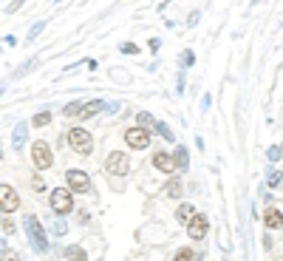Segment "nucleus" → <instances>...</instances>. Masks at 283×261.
<instances>
[{
	"instance_id": "nucleus-8",
	"label": "nucleus",
	"mask_w": 283,
	"mask_h": 261,
	"mask_svg": "<svg viewBox=\"0 0 283 261\" xmlns=\"http://www.w3.org/2000/svg\"><path fill=\"white\" fill-rule=\"evenodd\" d=\"M20 210V193L14 190L11 185H0V213H17Z\"/></svg>"
},
{
	"instance_id": "nucleus-39",
	"label": "nucleus",
	"mask_w": 283,
	"mask_h": 261,
	"mask_svg": "<svg viewBox=\"0 0 283 261\" xmlns=\"http://www.w3.org/2000/svg\"><path fill=\"white\" fill-rule=\"evenodd\" d=\"M167 3H170V0H164V3H161V9H164V6H167Z\"/></svg>"
},
{
	"instance_id": "nucleus-27",
	"label": "nucleus",
	"mask_w": 283,
	"mask_h": 261,
	"mask_svg": "<svg viewBox=\"0 0 283 261\" xmlns=\"http://www.w3.org/2000/svg\"><path fill=\"white\" fill-rule=\"evenodd\" d=\"M192 63H195V54H192L190 48H184V54H181V66H184V68H190Z\"/></svg>"
},
{
	"instance_id": "nucleus-13",
	"label": "nucleus",
	"mask_w": 283,
	"mask_h": 261,
	"mask_svg": "<svg viewBox=\"0 0 283 261\" xmlns=\"http://www.w3.org/2000/svg\"><path fill=\"white\" fill-rule=\"evenodd\" d=\"M105 111V100H91V102H82V111H79V119H91L96 113Z\"/></svg>"
},
{
	"instance_id": "nucleus-31",
	"label": "nucleus",
	"mask_w": 283,
	"mask_h": 261,
	"mask_svg": "<svg viewBox=\"0 0 283 261\" xmlns=\"http://www.w3.org/2000/svg\"><path fill=\"white\" fill-rule=\"evenodd\" d=\"M23 3H26V0H9V6H6V14H14V11L20 9Z\"/></svg>"
},
{
	"instance_id": "nucleus-4",
	"label": "nucleus",
	"mask_w": 283,
	"mask_h": 261,
	"mask_svg": "<svg viewBox=\"0 0 283 261\" xmlns=\"http://www.w3.org/2000/svg\"><path fill=\"white\" fill-rule=\"evenodd\" d=\"M68 145L77 150L79 156H91L94 153V136H91V131H85V128H71L68 131Z\"/></svg>"
},
{
	"instance_id": "nucleus-28",
	"label": "nucleus",
	"mask_w": 283,
	"mask_h": 261,
	"mask_svg": "<svg viewBox=\"0 0 283 261\" xmlns=\"http://www.w3.org/2000/svg\"><path fill=\"white\" fill-rule=\"evenodd\" d=\"M266 156H269V162L278 165V162H281V145H272L269 150H266Z\"/></svg>"
},
{
	"instance_id": "nucleus-25",
	"label": "nucleus",
	"mask_w": 283,
	"mask_h": 261,
	"mask_svg": "<svg viewBox=\"0 0 283 261\" xmlns=\"http://www.w3.org/2000/svg\"><path fill=\"white\" fill-rule=\"evenodd\" d=\"M266 185H269L272 190H278V187H281V173H278V168H272L269 173H266Z\"/></svg>"
},
{
	"instance_id": "nucleus-18",
	"label": "nucleus",
	"mask_w": 283,
	"mask_h": 261,
	"mask_svg": "<svg viewBox=\"0 0 283 261\" xmlns=\"http://www.w3.org/2000/svg\"><path fill=\"white\" fill-rule=\"evenodd\" d=\"M45 125H51V111H37L29 119V128H45Z\"/></svg>"
},
{
	"instance_id": "nucleus-33",
	"label": "nucleus",
	"mask_w": 283,
	"mask_h": 261,
	"mask_svg": "<svg viewBox=\"0 0 283 261\" xmlns=\"http://www.w3.org/2000/svg\"><path fill=\"white\" fill-rule=\"evenodd\" d=\"M119 108H122L119 102H105V111H108V113H116V111H119Z\"/></svg>"
},
{
	"instance_id": "nucleus-34",
	"label": "nucleus",
	"mask_w": 283,
	"mask_h": 261,
	"mask_svg": "<svg viewBox=\"0 0 283 261\" xmlns=\"http://www.w3.org/2000/svg\"><path fill=\"white\" fill-rule=\"evenodd\" d=\"M176 91H179V94H184V91H187V82H184V74H181V77H179V82H176Z\"/></svg>"
},
{
	"instance_id": "nucleus-40",
	"label": "nucleus",
	"mask_w": 283,
	"mask_h": 261,
	"mask_svg": "<svg viewBox=\"0 0 283 261\" xmlns=\"http://www.w3.org/2000/svg\"><path fill=\"white\" fill-rule=\"evenodd\" d=\"M57 3H63V0H57Z\"/></svg>"
},
{
	"instance_id": "nucleus-20",
	"label": "nucleus",
	"mask_w": 283,
	"mask_h": 261,
	"mask_svg": "<svg viewBox=\"0 0 283 261\" xmlns=\"http://www.w3.org/2000/svg\"><path fill=\"white\" fill-rule=\"evenodd\" d=\"M153 122H156V116H153L150 111H139V113H136V125H139V128L150 131V128H153Z\"/></svg>"
},
{
	"instance_id": "nucleus-32",
	"label": "nucleus",
	"mask_w": 283,
	"mask_h": 261,
	"mask_svg": "<svg viewBox=\"0 0 283 261\" xmlns=\"http://www.w3.org/2000/svg\"><path fill=\"white\" fill-rule=\"evenodd\" d=\"M54 233H57V236H63V233H65V222H63V219H60V216H57V224H54Z\"/></svg>"
},
{
	"instance_id": "nucleus-7",
	"label": "nucleus",
	"mask_w": 283,
	"mask_h": 261,
	"mask_svg": "<svg viewBox=\"0 0 283 261\" xmlns=\"http://www.w3.org/2000/svg\"><path fill=\"white\" fill-rule=\"evenodd\" d=\"M122 139L130 150H147V148H150V131L139 128V125H130V128L122 134Z\"/></svg>"
},
{
	"instance_id": "nucleus-22",
	"label": "nucleus",
	"mask_w": 283,
	"mask_h": 261,
	"mask_svg": "<svg viewBox=\"0 0 283 261\" xmlns=\"http://www.w3.org/2000/svg\"><path fill=\"white\" fill-rule=\"evenodd\" d=\"M0 227H3L6 236H14V230H17V224H14V219L9 213H0Z\"/></svg>"
},
{
	"instance_id": "nucleus-12",
	"label": "nucleus",
	"mask_w": 283,
	"mask_h": 261,
	"mask_svg": "<svg viewBox=\"0 0 283 261\" xmlns=\"http://www.w3.org/2000/svg\"><path fill=\"white\" fill-rule=\"evenodd\" d=\"M26 142H29V122H17L11 131V145H14V150H23Z\"/></svg>"
},
{
	"instance_id": "nucleus-23",
	"label": "nucleus",
	"mask_w": 283,
	"mask_h": 261,
	"mask_svg": "<svg viewBox=\"0 0 283 261\" xmlns=\"http://www.w3.org/2000/svg\"><path fill=\"white\" fill-rule=\"evenodd\" d=\"M173 261H198V256H195V253H192L190 247H181V250H176Z\"/></svg>"
},
{
	"instance_id": "nucleus-37",
	"label": "nucleus",
	"mask_w": 283,
	"mask_h": 261,
	"mask_svg": "<svg viewBox=\"0 0 283 261\" xmlns=\"http://www.w3.org/2000/svg\"><path fill=\"white\" fill-rule=\"evenodd\" d=\"M31 185H34V190H43V179H40V176H34Z\"/></svg>"
},
{
	"instance_id": "nucleus-15",
	"label": "nucleus",
	"mask_w": 283,
	"mask_h": 261,
	"mask_svg": "<svg viewBox=\"0 0 283 261\" xmlns=\"http://www.w3.org/2000/svg\"><path fill=\"white\" fill-rule=\"evenodd\" d=\"M161 193L167 196V199H181V193H184V185H181V179H170L164 187H161Z\"/></svg>"
},
{
	"instance_id": "nucleus-14",
	"label": "nucleus",
	"mask_w": 283,
	"mask_h": 261,
	"mask_svg": "<svg viewBox=\"0 0 283 261\" xmlns=\"http://www.w3.org/2000/svg\"><path fill=\"white\" fill-rule=\"evenodd\" d=\"M263 224L269 227V230H275V233H281V210L278 207H266V213H263Z\"/></svg>"
},
{
	"instance_id": "nucleus-24",
	"label": "nucleus",
	"mask_w": 283,
	"mask_h": 261,
	"mask_svg": "<svg viewBox=\"0 0 283 261\" xmlns=\"http://www.w3.org/2000/svg\"><path fill=\"white\" fill-rule=\"evenodd\" d=\"M43 29H45V20H37L31 29H29V34H26V43H34V40L40 37V32H43Z\"/></svg>"
},
{
	"instance_id": "nucleus-29",
	"label": "nucleus",
	"mask_w": 283,
	"mask_h": 261,
	"mask_svg": "<svg viewBox=\"0 0 283 261\" xmlns=\"http://www.w3.org/2000/svg\"><path fill=\"white\" fill-rule=\"evenodd\" d=\"M119 51H122V54H136V57H139V45H136V43H122V45H119Z\"/></svg>"
},
{
	"instance_id": "nucleus-26",
	"label": "nucleus",
	"mask_w": 283,
	"mask_h": 261,
	"mask_svg": "<svg viewBox=\"0 0 283 261\" xmlns=\"http://www.w3.org/2000/svg\"><path fill=\"white\" fill-rule=\"evenodd\" d=\"M0 261H20V253H17V250H3V253H0Z\"/></svg>"
},
{
	"instance_id": "nucleus-11",
	"label": "nucleus",
	"mask_w": 283,
	"mask_h": 261,
	"mask_svg": "<svg viewBox=\"0 0 283 261\" xmlns=\"http://www.w3.org/2000/svg\"><path fill=\"white\" fill-rule=\"evenodd\" d=\"M170 159H173V170L176 173H184V170H190V153H187V148L179 145L173 153H170Z\"/></svg>"
},
{
	"instance_id": "nucleus-1",
	"label": "nucleus",
	"mask_w": 283,
	"mask_h": 261,
	"mask_svg": "<svg viewBox=\"0 0 283 261\" xmlns=\"http://www.w3.org/2000/svg\"><path fill=\"white\" fill-rule=\"evenodd\" d=\"M23 230H26V236H29V241H31L34 253H48L51 250V241H48V230H45V224L37 219L34 213H26L23 216Z\"/></svg>"
},
{
	"instance_id": "nucleus-30",
	"label": "nucleus",
	"mask_w": 283,
	"mask_h": 261,
	"mask_svg": "<svg viewBox=\"0 0 283 261\" xmlns=\"http://www.w3.org/2000/svg\"><path fill=\"white\" fill-rule=\"evenodd\" d=\"M34 66H37V60H29L26 66H20V68H17V71H14V77H23V74H29V71H31Z\"/></svg>"
},
{
	"instance_id": "nucleus-2",
	"label": "nucleus",
	"mask_w": 283,
	"mask_h": 261,
	"mask_svg": "<svg viewBox=\"0 0 283 261\" xmlns=\"http://www.w3.org/2000/svg\"><path fill=\"white\" fill-rule=\"evenodd\" d=\"M48 207L54 210V216L65 219L74 210V193L68 190V187H54V190L48 193Z\"/></svg>"
},
{
	"instance_id": "nucleus-21",
	"label": "nucleus",
	"mask_w": 283,
	"mask_h": 261,
	"mask_svg": "<svg viewBox=\"0 0 283 261\" xmlns=\"http://www.w3.org/2000/svg\"><path fill=\"white\" fill-rule=\"evenodd\" d=\"M82 102L85 100H74V102H68V105H63V116H79V111H82Z\"/></svg>"
},
{
	"instance_id": "nucleus-38",
	"label": "nucleus",
	"mask_w": 283,
	"mask_h": 261,
	"mask_svg": "<svg viewBox=\"0 0 283 261\" xmlns=\"http://www.w3.org/2000/svg\"><path fill=\"white\" fill-rule=\"evenodd\" d=\"M0 159H3V142H0Z\"/></svg>"
},
{
	"instance_id": "nucleus-3",
	"label": "nucleus",
	"mask_w": 283,
	"mask_h": 261,
	"mask_svg": "<svg viewBox=\"0 0 283 261\" xmlns=\"http://www.w3.org/2000/svg\"><path fill=\"white\" fill-rule=\"evenodd\" d=\"M31 162L40 173L51 170V165H54V150H51V145H48L45 139H34L31 142Z\"/></svg>"
},
{
	"instance_id": "nucleus-16",
	"label": "nucleus",
	"mask_w": 283,
	"mask_h": 261,
	"mask_svg": "<svg viewBox=\"0 0 283 261\" xmlns=\"http://www.w3.org/2000/svg\"><path fill=\"white\" fill-rule=\"evenodd\" d=\"M192 213H195V207H192L190 202H181L179 207H176V213H173V216H176V222H179V224H187Z\"/></svg>"
},
{
	"instance_id": "nucleus-10",
	"label": "nucleus",
	"mask_w": 283,
	"mask_h": 261,
	"mask_svg": "<svg viewBox=\"0 0 283 261\" xmlns=\"http://www.w3.org/2000/svg\"><path fill=\"white\" fill-rule=\"evenodd\" d=\"M150 165L158 170V173H164V176H173L176 170H173V159H170V153L167 150H153V156H150Z\"/></svg>"
},
{
	"instance_id": "nucleus-17",
	"label": "nucleus",
	"mask_w": 283,
	"mask_h": 261,
	"mask_svg": "<svg viewBox=\"0 0 283 261\" xmlns=\"http://www.w3.org/2000/svg\"><path fill=\"white\" fill-rule=\"evenodd\" d=\"M65 261H88V250L71 244V247H65Z\"/></svg>"
},
{
	"instance_id": "nucleus-5",
	"label": "nucleus",
	"mask_w": 283,
	"mask_h": 261,
	"mask_svg": "<svg viewBox=\"0 0 283 261\" xmlns=\"http://www.w3.org/2000/svg\"><path fill=\"white\" fill-rule=\"evenodd\" d=\"M105 170H108L111 176H127V173H130V156H127L125 150H111V153L105 156Z\"/></svg>"
},
{
	"instance_id": "nucleus-19",
	"label": "nucleus",
	"mask_w": 283,
	"mask_h": 261,
	"mask_svg": "<svg viewBox=\"0 0 283 261\" xmlns=\"http://www.w3.org/2000/svg\"><path fill=\"white\" fill-rule=\"evenodd\" d=\"M150 131H156L158 136H161V139H164V142H176V134H173V131H170L167 128V122H153V128H150Z\"/></svg>"
},
{
	"instance_id": "nucleus-9",
	"label": "nucleus",
	"mask_w": 283,
	"mask_h": 261,
	"mask_svg": "<svg viewBox=\"0 0 283 261\" xmlns=\"http://www.w3.org/2000/svg\"><path fill=\"white\" fill-rule=\"evenodd\" d=\"M207 233H210V219L204 213H192L190 222H187V236H190L192 241H204Z\"/></svg>"
},
{
	"instance_id": "nucleus-6",
	"label": "nucleus",
	"mask_w": 283,
	"mask_h": 261,
	"mask_svg": "<svg viewBox=\"0 0 283 261\" xmlns=\"http://www.w3.org/2000/svg\"><path fill=\"white\" fill-rule=\"evenodd\" d=\"M65 187L71 193H91V176H88V170L68 168L65 170Z\"/></svg>"
},
{
	"instance_id": "nucleus-41",
	"label": "nucleus",
	"mask_w": 283,
	"mask_h": 261,
	"mask_svg": "<svg viewBox=\"0 0 283 261\" xmlns=\"http://www.w3.org/2000/svg\"><path fill=\"white\" fill-rule=\"evenodd\" d=\"M0 94H3V88H0Z\"/></svg>"
},
{
	"instance_id": "nucleus-35",
	"label": "nucleus",
	"mask_w": 283,
	"mask_h": 261,
	"mask_svg": "<svg viewBox=\"0 0 283 261\" xmlns=\"http://www.w3.org/2000/svg\"><path fill=\"white\" fill-rule=\"evenodd\" d=\"M210 102H213V97H210V94H204V100H201V111H210Z\"/></svg>"
},
{
	"instance_id": "nucleus-36",
	"label": "nucleus",
	"mask_w": 283,
	"mask_h": 261,
	"mask_svg": "<svg viewBox=\"0 0 283 261\" xmlns=\"http://www.w3.org/2000/svg\"><path fill=\"white\" fill-rule=\"evenodd\" d=\"M158 45H161V40H158V37H153V40H150V51H158Z\"/></svg>"
}]
</instances>
